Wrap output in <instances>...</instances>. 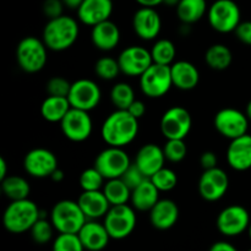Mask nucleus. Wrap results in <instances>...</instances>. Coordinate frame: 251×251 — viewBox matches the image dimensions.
Segmentation results:
<instances>
[{
  "instance_id": "42",
  "label": "nucleus",
  "mask_w": 251,
  "mask_h": 251,
  "mask_svg": "<svg viewBox=\"0 0 251 251\" xmlns=\"http://www.w3.org/2000/svg\"><path fill=\"white\" fill-rule=\"evenodd\" d=\"M122 179L131 190H134V189L136 188V186H139L142 181L146 180L147 176L140 171V168L136 164L131 163V166H130L129 168L125 171V173L122 176Z\"/></svg>"
},
{
  "instance_id": "9",
  "label": "nucleus",
  "mask_w": 251,
  "mask_h": 251,
  "mask_svg": "<svg viewBox=\"0 0 251 251\" xmlns=\"http://www.w3.org/2000/svg\"><path fill=\"white\" fill-rule=\"evenodd\" d=\"M130 166V157L122 147L108 146L100 151L95 159V167L104 176L105 180L122 178Z\"/></svg>"
},
{
  "instance_id": "30",
  "label": "nucleus",
  "mask_w": 251,
  "mask_h": 251,
  "mask_svg": "<svg viewBox=\"0 0 251 251\" xmlns=\"http://www.w3.org/2000/svg\"><path fill=\"white\" fill-rule=\"evenodd\" d=\"M233 61L232 50L226 44L216 43L208 47L205 53V63L212 70H227Z\"/></svg>"
},
{
  "instance_id": "10",
  "label": "nucleus",
  "mask_w": 251,
  "mask_h": 251,
  "mask_svg": "<svg viewBox=\"0 0 251 251\" xmlns=\"http://www.w3.org/2000/svg\"><path fill=\"white\" fill-rule=\"evenodd\" d=\"M249 122L248 115L235 108H223L213 118V125L218 134L229 140L248 134Z\"/></svg>"
},
{
  "instance_id": "37",
  "label": "nucleus",
  "mask_w": 251,
  "mask_h": 251,
  "mask_svg": "<svg viewBox=\"0 0 251 251\" xmlns=\"http://www.w3.org/2000/svg\"><path fill=\"white\" fill-rule=\"evenodd\" d=\"M150 179H151L152 183L154 184V186L161 193L172 191L178 185V176H176V173L173 169L167 168V167H163V168L159 169Z\"/></svg>"
},
{
  "instance_id": "54",
  "label": "nucleus",
  "mask_w": 251,
  "mask_h": 251,
  "mask_svg": "<svg viewBox=\"0 0 251 251\" xmlns=\"http://www.w3.org/2000/svg\"><path fill=\"white\" fill-rule=\"evenodd\" d=\"M248 233H249V238L251 240V222H250V226H249V229H248Z\"/></svg>"
},
{
  "instance_id": "4",
  "label": "nucleus",
  "mask_w": 251,
  "mask_h": 251,
  "mask_svg": "<svg viewBox=\"0 0 251 251\" xmlns=\"http://www.w3.org/2000/svg\"><path fill=\"white\" fill-rule=\"evenodd\" d=\"M48 60V48L43 39L27 36L16 47V61L19 68L27 74L42 71Z\"/></svg>"
},
{
  "instance_id": "41",
  "label": "nucleus",
  "mask_w": 251,
  "mask_h": 251,
  "mask_svg": "<svg viewBox=\"0 0 251 251\" xmlns=\"http://www.w3.org/2000/svg\"><path fill=\"white\" fill-rule=\"evenodd\" d=\"M73 82L63 76H54L49 78L46 85V91L48 96H55V97H66L70 93Z\"/></svg>"
},
{
  "instance_id": "18",
  "label": "nucleus",
  "mask_w": 251,
  "mask_h": 251,
  "mask_svg": "<svg viewBox=\"0 0 251 251\" xmlns=\"http://www.w3.org/2000/svg\"><path fill=\"white\" fill-rule=\"evenodd\" d=\"M135 34L144 41H153L162 29V19L154 7L141 6L132 17Z\"/></svg>"
},
{
  "instance_id": "43",
  "label": "nucleus",
  "mask_w": 251,
  "mask_h": 251,
  "mask_svg": "<svg viewBox=\"0 0 251 251\" xmlns=\"http://www.w3.org/2000/svg\"><path fill=\"white\" fill-rule=\"evenodd\" d=\"M64 6L65 5H64L63 0H44L42 10H43V14L46 15L47 19L51 20L64 15Z\"/></svg>"
},
{
  "instance_id": "17",
  "label": "nucleus",
  "mask_w": 251,
  "mask_h": 251,
  "mask_svg": "<svg viewBox=\"0 0 251 251\" xmlns=\"http://www.w3.org/2000/svg\"><path fill=\"white\" fill-rule=\"evenodd\" d=\"M120 70L130 77H140L153 64L151 50L141 46H130L123 49L118 56Z\"/></svg>"
},
{
  "instance_id": "40",
  "label": "nucleus",
  "mask_w": 251,
  "mask_h": 251,
  "mask_svg": "<svg viewBox=\"0 0 251 251\" xmlns=\"http://www.w3.org/2000/svg\"><path fill=\"white\" fill-rule=\"evenodd\" d=\"M53 251H85L78 234L59 233L53 242Z\"/></svg>"
},
{
  "instance_id": "51",
  "label": "nucleus",
  "mask_w": 251,
  "mask_h": 251,
  "mask_svg": "<svg viewBox=\"0 0 251 251\" xmlns=\"http://www.w3.org/2000/svg\"><path fill=\"white\" fill-rule=\"evenodd\" d=\"M83 0H63L64 5H65L66 7H69V9H78V6H80L81 4H82Z\"/></svg>"
},
{
  "instance_id": "3",
  "label": "nucleus",
  "mask_w": 251,
  "mask_h": 251,
  "mask_svg": "<svg viewBox=\"0 0 251 251\" xmlns=\"http://www.w3.org/2000/svg\"><path fill=\"white\" fill-rule=\"evenodd\" d=\"M41 217V208L29 199L10 201L2 215V225L12 234H22L31 230Z\"/></svg>"
},
{
  "instance_id": "31",
  "label": "nucleus",
  "mask_w": 251,
  "mask_h": 251,
  "mask_svg": "<svg viewBox=\"0 0 251 251\" xmlns=\"http://www.w3.org/2000/svg\"><path fill=\"white\" fill-rule=\"evenodd\" d=\"M1 191L10 201H19L28 199L31 186L28 181L19 176H7L1 180Z\"/></svg>"
},
{
  "instance_id": "48",
  "label": "nucleus",
  "mask_w": 251,
  "mask_h": 251,
  "mask_svg": "<svg viewBox=\"0 0 251 251\" xmlns=\"http://www.w3.org/2000/svg\"><path fill=\"white\" fill-rule=\"evenodd\" d=\"M140 6H147V7H156L158 5L163 4V0H135Z\"/></svg>"
},
{
  "instance_id": "11",
  "label": "nucleus",
  "mask_w": 251,
  "mask_h": 251,
  "mask_svg": "<svg viewBox=\"0 0 251 251\" xmlns=\"http://www.w3.org/2000/svg\"><path fill=\"white\" fill-rule=\"evenodd\" d=\"M193 126V118L186 108L174 105L163 113L159 123L161 132L166 139L185 140Z\"/></svg>"
},
{
  "instance_id": "27",
  "label": "nucleus",
  "mask_w": 251,
  "mask_h": 251,
  "mask_svg": "<svg viewBox=\"0 0 251 251\" xmlns=\"http://www.w3.org/2000/svg\"><path fill=\"white\" fill-rule=\"evenodd\" d=\"M159 193L161 191L154 186L151 179L147 178L142 181L139 186L131 190V202L132 207L140 212H150L152 207L158 202Z\"/></svg>"
},
{
  "instance_id": "16",
  "label": "nucleus",
  "mask_w": 251,
  "mask_h": 251,
  "mask_svg": "<svg viewBox=\"0 0 251 251\" xmlns=\"http://www.w3.org/2000/svg\"><path fill=\"white\" fill-rule=\"evenodd\" d=\"M24 168L28 176L37 179L50 178L58 167V158L48 149L37 147L29 150L24 158Z\"/></svg>"
},
{
  "instance_id": "55",
  "label": "nucleus",
  "mask_w": 251,
  "mask_h": 251,
  "mask_svg": "<svg viewBox=\"0 0 251 251\" xmlns=\"http://www.w3.org/2000/svg\"><path fill=\"white\" fill-rule=\"evenodd\" d=\"M249 251H251V249H249Z\"/></svg>"
},
{
  "instance_id": "29",
  "label": "nucleus",
  "mask_w": 251,
  "mask_h": 251,
  "mask_svg": "<svg viewBox=\"0 0 251 251\" xmlns=\"http://www.w3.org/2000/svg\"><path fill=\"white\" fill-rule=\"evenodd\" d=\"M70 108V102L66 97L48 96L41 104V115L48 123H60Z\"/></svg>"
},
{
  "instance_id": "38",
  "label": "nucleus",
  "mask_w": 251,
  "mask_h": 251,
  "mask_svg": "<svg viewBox=\"0 0 251 251\" xmlns=\"http://www.w3.org/2000/svg\"><path fill=\"white\" fill-rule=\"evenodd\" d=\"M54 229L55 228L50 220H48V217H39V220L31 228L29 233H31V237L34 243L43 245L50 242L53 238Z\"/></svg>"
},
{
  "instance_id": "2",
  "label": "nucleus",
  "mask_w": 251,
  "mask_h": 251,
  "mask_svg": "<svg viewBox=\"0 0 251 251\" xmlns=\"http://www.w3.org/2000/svg\"><path fill=\"white\" fill-rule=\"evenodd\" d=\"M80 34L77 21L68 15L48 20L43 28L42 39L47 48L53 51H64L76 43Z\"/></svg>"
},
{
  "instance_id": "19",
  "label": "nucleus",
  "mask_w": 251,
  "mask_h": 251,
  "mask_svg": "<svg viewBox=\"0 0 251 251\" xmlns=\"http://www.w3.org/2000/svg\"><path fill=\"white\" fill-rule=\"evenodd\" d=\"M112 12V0H83L77 9V17L83 25L93 27L109 20Z\"/></svg>"
},
{
  "instance_id": "26",
  "label": "nucleus",
  "mask_w": 251,
  "mask_h": 251,
  "mask_svg": "<svg viewBox=\"0 0 251 251\" xmlns=\"http://www.w3.org/2000/svg\"><path fill=\"white\" fill-rule=\"evenodd\" d=\"M171 74L173 86L178 90L191 91L200 82V73L190 61H174L171 65Z\"/></svg>"
},
{
  "instance_id": "6",
  "label": "nucleus",
  "mask_w": 251,
  "mask_h": 251,
  "mask_svg": "<svg viewBox=\"0 0 251 251\" xmlns=\"http://www.w3.org/2000/svg\"><path fill=\"white\" fill-rule=\"evenodd\" d=\"M240 9L234 0H216L207 11L210 26L218 33L234 32L242 22Z\"/></svg>"
},
{
  "instance_id": "52",
  "label": "nucleus",
  "mask_w": 251,
  "mask_h": 251,
  "mask_svg": "<svg viewBox=\"0 0 251 251\" xmlns=\"http://www.w3.org/2000/svg\"><path fill=\"white\" fill-rule=\"evenodd\" d=\"M180 2V0H163L164 5H168V6H178V4Z\"/></svg>"
},
{
  "instance_id": "33",
  "label": "nucleus",
  "mask_w": 251,
  "mask_h": 251,
  "mask_svg": "<svg viewBox=\"0 0 251 251\" xmlns=\"http://www.w3.org/2000/svg\"><path fill=\"white\" fill-rule=\"evenodd\" d=\"M150 50H151L152 60H153L154 64L172 65L176 61V48L171 39H157Z\"/></svg>"
},
{
  "instance_id": "20",
  "label": "nucleus",
  "mask_w": 251,
  "mask_h": 251,
  "mask_svg": "<svg viewBox=\"0 0 251 251\" xmlns=\"http://www.w3.org/2000/svg\"><path fill=\"white\" fill-rule=\"evenodd\" d=\"M150 222L158 230H168L179 220V207L171 199H159L158 202L150 210Z\"/></svg>"
},
{
  "instance_id": "46",
  "label": "nucleus",
  "mask_w": 251,
  "mask_h": 251,
  "mask_svg": "<svg viewBox=\"0 0 251 251\" xmlns=\"http://www.w3.org/2000/svg\"><path fill=\"white\" fill-rule=\"evenodd\" d=\"M127 112H129L132 117H135L137 120H139L146 114V104H145L142 100H135L134 102L131 103V105L129 107Z\"/></svg>"
},
{
  "instance_id": "25",
  "label": "nucleus",
  "mask_w": 251,
  "mask_h": 251,
  "mask_svg": "<svg viewBox=\"0 0 251 251\" xmlns=\"http://www.w3.org/2000/svg\"><path fill=\"white\" fill-rule=\"evenodd\" d=\"M77 202L87 220L104 217L110 208L109 201L105 198L103 190L82 191L78 196Z\"/></svg>"
},
{
  "instance_id": "12",
  "label": "nucleus",
  "mask_w": 251,
  "mask_h": 251,
  "mask_svg": "<svg viewBox=\"0 0 251 251\" xmlns=\"http://www.w3.org/2000/svg\"><path fill=\"white\" fill-rule=\"evenodd\" d=\"M250 222V215L244 206L230 205L218 213L216 226L225 237H238L249 229Z\"/></svg>"
},
{
  "instance_id": "13",
  "label": "nucleus",
  "mask_w": 251,
  "mask_h": 251,
  "mask_svg": "<svg viewBox=\"0 0 251 251\" xmlns=\"http://www.w3.org/2000/svg\"><path fill=\"white\" fill-rule=\"evenodd\" d=\"M64 136L73 142H83L90 139L93 131V123L90 112L70 108L60 123Z\"/></svg>"
},
{
  "instance_id": "14",
  "label": "nucleus",
  "mask_w": 251,
  "mask_h": 251,
  "mask_svg": "<svg viewBox=\"0 0 251 251\" xmlns=\"http://www.w3.org/2000/svg\"><path fill=\"white\" fill-rule=\"evenodd\" d=\"M68 100L71 108L91 112L100 105L102 92L95 81L90 78H80L71 85Z\"/></svg>"
},
{
  "instance_id": "8",
  "label": "nucleus",
  "mask_w": 251,
  "mask_h": 251,
  "mask_svg": "<svg viewBox=\"0 0 251 251\" xmlns=\"http://www.w3.org/2000/svg\"><path fill=\"white\" fill-rule=\"evenodd\" d=\"M139 78L140 88L149 98L163 97L173 87L171 65L153 63Z\"/></svg>"
},
{
  "instance_id": "45",
  "label": "nucleus",
  "mask_w": 251,
  "mask_h": 251,
  "mask_svg": "<svg viewBox=\"0 0 251 251\" xmlns=\"http://www.w3.org/2000/svg\"><path fill=\"white\" fill-rule=\"evenodd\" d=\"M200 164L202 167L203 171L206 169H212L218 167V158L217 154L212 151H205L200 157Z\"/></svg>"
},
{
  "instance_id": "15",
  "label": "nucleus",
  "mask_w": 251,
  "mask_h": 251,
  "mask_svg": "<svg viewBox=\"0 0 251 251\" xmlns=\"http://www.w3.org/2000/svg\"><path fill=\"white\" fill-rule=\"evenodd\" d=\"M229 188L228 174L220 167L206 169L199 179V194L201 198L208 202L221 200L227 194Z\"/></svg>"
},
{
  "instance_id": "36",
  "label": "nucleus",
  "mask_w": 251,
  "mask_h": 251,
  "mask_svg": "<svg viewBox=\"0 0 251 251\" xmlns=\"http://www.w3.org/2000/svg\"><path fill=\"white\" fill-rule=\"evenodd\" d=\"M105 181L107 180H105L104 176L100 173V171L95 166L85 169L78 178V184H80V188L82 189V191L102 190Z\"/></svg>"
},
{
  "instance_id": "35",
  "label": "nucleus",
  "mask_w": 251,
  "mask_h": 251,
  "mask_svg": "<svg viewBox=\"0 0 251 251\" xmlns=\"http://www.w3.org/2000/svg\"><path fill=\"white\" fill-rule=\"evenodd\" d=\"M95 74L100 80H115L118 75L122 74L118 59L112 58V56H102V58H100L95 64Z\"/></svg>"
},
{
  "instance_id": "53",
  "label": "nucleus",
  "mask_w": 251,
  "mask_h": 251,
  "mask_svg": "<svg viewBox=\"0 0 251 251\" xmlns=\"http://www.w3.org/2000/svg\"><path fill=\"white\" fill-rule=\"evenodd\" d=\"M245 114L248 115V118H249V120L251 122V100L249 103H248L247 109H245Z\"/></svg>"
},
{
  "instance_id": "34",
  "label": "nucleus",
  "mask_w": 251,
  "mask_h": 251,
  "mask_svg": "<svg viewBox=\"0 0 251 251\" xmlns=\"http://www.w3.org/2000/svg\"><path fill=\"white\" fill-rule=\"evenodd\" d=\"M135 100L134 88L127 82H117L110 90V100L115 109L127 110Z\"/></svg>"
},
{
  "instance_id": "22",
  "label": "nucleus",
  "mask_w": 251,
  "mask_h": 251,
  "mask_svg": "<svg viewBox=\"0 0 251 251\" xmlns=\"http://www.w3.org/2000/svg\"><path fill=\"white\" fill-rule=\"evenodd\" d=\"M77 234L85 250L88 251L104 250L112 239L104 223H100L96 220H87Z\"/></svg>"
},
{
  "instance_id": "47",
  "label": "nucleus",
  "mask_w": 251,
  "mask_h": 251,
  "mask_svg": "<svg viewBox=\"0 0 251 251\" xmlns=\"http://www.w3.org/2000/svg\"><path fill=\"white\" fill-rule=\"evenodd\" d=\"M208 251H238V249L234 245L230 244V243L221 240V242H216L215 244L211 245Z\"/></svg>"
},
{
  "instance_id": "32",
  "label": "nucleus",
  "mask_w": 251,
  "mask_h": 251,
  "mask_svg": "<svg viewBox=\"0 0 251 251\" xmlns=\"http://www.w3.org/2000/svg\"><path fill=\"white\" fill-rule=\"evenodd\" d=\"M102 190L110 206L125 205L131 199V189L123 181L122 178L107 180Z\"/></svg>"
},
{
  "instance_id": "28",
  "label": "nucleus",
  "mask_w": 251,
  "mask_h": 251,
  "mask_svg": "<svg viewBox=\"0 0 251 251\" xmlns=\"http://www.w3.org/2000/svg\"><path fill=\"white\" fill-rule=\"evenodd\" d=\"M208 11L206 0H180L176 6V16L181 24L193 25L200 21Z\"/></svg>"
},
{
  "instance_id": "49",
  "label": "nucleus",
  "mask_w": 251,
  "mask_h": 251,
  "mask_svg": "<svg viewBox=\"0 0 251 251\" xmlns=\"http://www.w3.org/2000/svg\"><path fill=\"white\" fill-rule=\"evenodd\" d=\"M7 162L4 157H0V180L6 178L9 174H7Z\"/></svg>"
},
{
  "instance_id": "44",
  "label": "nucleus",
  "mask_w": 251,
  "mask_h": 251,
  "mask_svg": "<svg viewBox=\"0 0 251 251\" xmlns=\"http://www.w3.org/2000/svg\"><path fill=\"white\" fill-rule=\"evenodd\" d=\"M238 41L243 44L251 46V21H242L234 31Z\"/></svg>"
},
{
  "instance_id": "50",
  "label": "nucleus",
  "mask_w": 251,
  "mask_h": 251,
  "mask_svg": "<svg viewBox=\"0 0 251 251\" xmlns=\"http://www.w3.org/2000/svg\"><path fill=\"white\" fill-rule=\"evenodd\" d=\"M64 176H65L64 172L61 171L60 168H56L55 171H54V173L50 176V179L53 181H55V183H61V181L64 180Z\"/></svg>"
},
{
  "instance_id": "21",
  "label": "nucleus",
  "mask_w": 251,
  "mask_h": 251,
  "mask_svg": "<svg viewBox=\"0 0 251 251\" xmlns=\"http://www.w3.org/2000/svg\"><path fill=\"white\" fill-rule=\"evenodd\" d=\"M227 162L230 168L237 172L251 168V135L245 134L230 140L227 149Z\"/></svg>"
},
{
  "instance_id": "1",
  "label": "nucleus",
  "mask_w": 251,
  "mask_h": 251,
  "mask_svg": "<svg viewBox=\"0 0 251 251\" xmlns=\"http://www.w3.org/2000/svg\"><path fill=\"white\" fill-rule=\"evenodd\" d=\"M139 134V120L127 110L115 109L102 124L100 135L108 146L122 147L131 144Z\"/></svg>"
},
{
  "instance_id": "7",
  "label": "nucleus",
  "mask_w": 251,
  "mask_h": 251,
  "mask_svg": "<svg viewBox=\"0 0 251 251\" xmlns=\"http://www.w3.org/2000/svg\"><path fill=\"white\" fill-rule=\"evenodd\" d=\"M135 211L136 210L127 203L110 206L107 215L103 217L104 218L103 223H104L112 239H125L134 232L137 222Z\"/></svg>"
},
{
  "instance_id": "24",
  "label": "nucleus",
  "mask_w": 251,
  "mask_h": 251,
  "mask_svg": "<svg viewBox=\"0 0 251 251\" xmlns=\"http://www.w3.org/2000/svg\"><path fill=\"white\" fill-rule=\"evenodd\" d=\"M92 44L102 51H110L118 47L120 42V29L110 20L103 21L92 27L91 31Z\"/></svg>"
},
{
  "instance_id": "39",
  "label": "nucleus",
  "mask_w": 251,
  "mask_h": 251,
  "mask_svg": "<svg viewBox=\"0 0 251 251\" xmlns=\"http://www.w3.org/2000/svg\"><path fill=\"white\" fill-rule=\"evenodd\" d=\"M162 149H163L166 159L172 163H179L188 154V147H186L185 141L180 139H167L166 144Z\"/></svg>"
},
{
  "instance_id": "23",
  "label": "nucleus",
  "mask_w": 251,
  "mask_h": 251,
  "mask_svg": "<svg viewBox=\"0 0 251 251\" xmlns=\"http://www.w3.org/2000/svg\"><path fill=\"white\" fill-rule=\"evenodd\" d=\"M166 161L162 147L157 146L156 144H146L139 149L134 163L147 178H151L156 172L163 168Z\"/></svg>"
},
{
  "instance_id": "5",
  "label": "nucleus",
  "mask_w": 251,
  "mask_h": 251,
  "mask_svg": "<svg viewBox=\"0 0 251 251\" xmlns=\"http://www.w3.org/2000/svg\"><path fill=\"white\" fill-rule=\"evenodd\" d=\"M49 220L59 233H74L77 234L83 227L87 218L81 210L77 201L60 200L53 206Z\"/></svg>"
}]
</instances>
